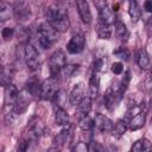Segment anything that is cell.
Returning <instances> with one entry per match:
<instances>
[{
    "label": "cell",
    "instance_id": "obj_1",
    "mask_svg": "<svg viewBox=\"0 0 152 152\" xmlns=\"http://www.w3.org/2000/svg\"><path fill=\"white\" fill-rule=\"evenodd\" d=\"M66 65V57L65 53L61 50L55 51L49 59V70H50V77H57V75L62 71V69Z\"/></svg>",
    "mask_w": 152,
    "mask_h": 152
},
{
    "label": "cell",
    "instance_id": "obj_2",
    "mask_svg": "<svg viewBox=\"0 0 152 152\" xmlns=\"http://www.w3.org/2000/svg\"><path fill=\"white\" fill-rule=\"evenodd\" d=\"M24 56H25V62H26V65L30 70L34 71V70H38L39 69V65H40V61H39V53L37 51V49L27 43L24 48Z\"/></svg>",
    "mask_w": 152,
    "mask_h": 152
},
{
    "label": "cell",
    "instance_id": "obj_3",
    "mask_svg": "<svg viewBox=\"0 0 152 152\" xmlns=\"http://www.w3.org/2000/svg\"><path fill=\"white\" fill-rule=\"evenodd\" d=\"M58 88H57V78L55 77H50L48 80H45L42 83V94L40 97L43 100H50L52 101V99L55 97V95L57 94Z\"/></svg>",
    "mask_w": 152,
    "mask_h": 152
},
{
    "label": "cell",
    "instance_id": "obj_4",
    "mask_svg": "<svg viewBox=\"0 0 152 152\" xmlns=\"http://www.w3.org/2000/svg\"><path fill=\"white\" fill-rule=\"evenodd\" d=\"M28 95H30V93H28L27 90L19 91L15 102H14L13 106L11 107V109H12L15 114H21V113H24V112L26 110V108L28 107V103H30Z\"/></svg>",
    "mask_w": 152,
    "mask_h": 152
},
{
    "label": "cell",
    "instance_id": "obj_5",
    "mask_svg": "<svg viewBox=\"0 0 152 152\" xmlns=\"http://www.w3.org/2000/svg\"><path fill=\"white\" fill-rule=\"evenodd\" d=\"M86 45V38L82 34H75L66 44V50L70 53H80Z\"/></svg>",
    "mask_w": 152,
    "mask_h": 152
},
{
    "label": "cell",
    "instance_id": "obj_6",
    "mask_svg": "<svg viewBox=\"0 0 152 152\" xmlns=\"http://www.w3.org/2000/svg\"><path fill=\"white\" fill-rule=\"evenodd\" d=\"M120 99H121V95H120V93L118 91V88H116V89L109 88V89L106 91L104 96H103V103H104V106H106L107 109L113 110Z\"/></svg>",
    "mask_w": 152,
    "mask_h": 152
},
{
    "label": "cell",
    "instance_id": "obj_7",
    "mask_svg": "<svg viewBox=\"0 0 152 152\" xmlns=\"http://www.w3.org/2000/svg\"><path fill=\"white\" fill-rule=\"evenodd\" d=\"M94 124L96 126V128L99 131H101L102 133H108V132H113L114 129V124L110 119H108L107 116L102 115V114H96L95 119H94Z\"/></svg>",
    "mask_w": 152,
    "mask_h": 152
},
{
    "label": "cell",
    "instance_id": "obj_8",
    "mask_svg": "<svg viewBox=\"0 0 152 152\" xmlns=\"http://www.w3.org/2000/svg\"><path fill=\"white\" fill-rule=\"evenodd\" d=\"M38 33H39V36H43V37L48 38L52 44L58 39V32L48 21H45V23H43V24L39 25Z\"/></svg>",
    "mask_w": 152,
    "mask_h": 152
},
{
    "label": "cell",
    "instance_id": "obj_9",
    "mask_svg": "<svg viewBox=\"0 0 152 152\" xmlns=\"http://www.w3.org/2000/svg\"><path fill=\"white\" fill-rule=\"evenodd\" d=\"M76 6H77L78 14H80L82 21L84 24H90L91 23V13H90L88 2L84 0H78V1H76Z\"/></svg>",
    "mask_w": 152,
    "mask_h": 152
},
{
    "label": "cell",
    "instance_id": "obj_10",
    "mask_svg": "<svg viewBox=\"0 0 152 152\" xmlns=\"http://www.w3.org/2000/svg\"><path fill=\"white\" fill-rule=\"evenodd\" d=\"M27 131H28L27 134H28V137H30L31 139H37V138H39V135L43 133L44 127H43V125H42V122H40L39 119L32 118L31 121H30V124H28Z\"/></svg>",
    "mask_w": 152,
    "mask_h": 152
},
{
    "label": "cell",
    "instance_id": "obj_11",
    "mask_svg": "<svg viewBox=\"0 0 152 152\" xmlns=\"http://www.w3.org/2000/svg\"><path fill=\"white\" fill-rule=\"evenodd\" d=\"M84 87L82 83H78V84H75V87L72 88L70 95H69V100H70V103L74 104V106H78V103L84 99Z\"/></svg>",
    "mask_w": 152,
    "mask_h": 152
},
{
    "label": "cell",
    "instance_id": "obj_12",
    "mask_svg": "<svg viewBox=\"0 0 152 152\" xmlns=\"http://www.w3.org/2000/svg\"><path fill=\"white\" fill-rule=\"evenodd\" d=\"M99 18H100V23H103L106 25H112L115 24V15L113 10H110L107 5L104 7H102L101 10H99Z\"/></svg>",
    "mask_w": 152,
    "mask_h": 152
},
{
    "label": "cell",
    "instance_id": "obj_13",
    "mask_svg": "<svg viewBox=\"0 0 152 152\" xmlns=\"http://www.w3.org/2000/svg\"><path fill=\"white\" fill-rule=\"evenodd\" d=\"M13 13L18 20H26L30 17L31 11L25 2H17L13 7Z\"/></svg>",
    "mask_w": 152,
    "mask_h": 152
},
{
    "label": "cell",
    "instance_id": "obj_14",
    "mask_svg": "<svg viewBox=\"0 0 152 152\" xmlns=\"http://www.w3.org/2000/svg\"><path fill=\"white\" fill-rule=\"evenodd\" d=\"M49 24H51L52 27L57 32H65L69 28V26H70V21H69V18H68L66 14L61 15L59 18H57L56 20H53V21H51Z\"/></svg>",
    "mask_w": 152,
    "mask_h": 152
},
{
    "label": "cell",
    "instance_id": "obj_15",
    "mask_svg": "<svg viewBox=\"0 0 152 152\" xmlns=\"http://www.w3.org/2000/svg\"><path fill=\"white\" fill-rule=\"evenodd\" d=\"M18 94H19V91H18V89L14 84L11 83L10 86H7L6 89H5V102H6V104L12 107L13 103L15 102L17 97H18Z\"/></svg>",
    "mask_w": 152,
    "mask_h": 152
},
{
    "label": "cell",
    "instance_id": "obj_16",
    "mask_svg": "<svg viewBox=\"0 0 152 152\" xmlns=\"http://www.w3.org/2000/svg\"><path fill=\"white\" fill-rule=\"evenodd\" d=\"M100 93V77L97 74H93L89 80V97L96 99Z\"/></svg>",
    "mask_w": 152,
    "mask_h": 152
},
{
    "label": "cell",
    "instance_id": "obj_17",
    "mask_svg": "<svg viewBox=\"0 0 152 152\" xmlns=\"http://www.w3.org/2000/svg\"><path fill=\"white\" fill-rule=\"evenodd\" d=\"M55 120L58 126H68L69 125V115L64 108L55 107Z\"/></svg>",
    "mask_w": 152,
    "mask_h": 152
},
{
    "label": "cell",
    "instance_id": "obj_18",
    "mask_svg": "<svg viewBox=\"0 0 152 152\" xmlns=\"http://www.w3.org/2000/svg\"><path fill=\"white\" fill-rule=\"evenodd\" d=\"M63 14H66V13H65L64 11L59 10L58 7H55V6L48 7V8L45 10V12H44V15H45L48 23H51V21L56 20L57 18H59V17L63 15Z\"/></svg>",
    "mask_w": 152,
    "mask_h": 152
},
{
    "label": "cell",
    "instance_id": "obj_19",
    "mask_svg": "<svg viewBox=\"0 0 152 152\" xmlns=\"http://www.w3.org/2000/svg\"><path fill=\"white\" fill-rule=\"evenodd\" d=\"M137 62H138V65L141 68V69H147L150 66V57L147 55V51L146 49L141 48L138 50V53H137Z\"/></svg>",
    "mask_w": 152,
    "mask_h": 152
},
{
    "label": "cell",
    "instance_id": "obj_20",
    "mask_svg": "<svg viewBox=\"0 0 152 152\" xmlns=\"http://www.w3.org/2000/svg\"><path fill=\"white\" fill-rule=\"evenodd\" d=\"M128 125H129L131 131H137V129L141 128L145 125V113H139L135 116H133Z\"/></svg>",
    "mask_w": 152,
    "mask_h": 152
},
{
    "label": "cell",
    "instance_id": "obj_21",
    "mask_svg": "<svg viewBox=\"0 0 152 152\" xmlns=\"http://www.w3.org/2000/svg\"><path fill=\"white\" fill-rule=\"evenodd\" d=\"M128 13H129V17L132 18V21L135 23L140 19L141 17V10L138 5L137 1H129L128 4Z\"/></svg>",
    "mask_w": 152,
    "mask_h": 152
},
{
    "label": "cell",
    "instance_id": "obj_22",
    "mask_svg": "<svg viewBox=\"0 0 152 152\" xmlns=\"http://www.w3.org/2000/svg\"><path fill=\"white\" fill-rule=\"evenodd\" d=\"M13 77V69L10 65H5L2 66V71H1V84L4 87H7L11 84Z\"/></svg>",
    "mask_w": 152,
    "mask_h": 152
},
{
    "label": "cell",
    "instance_id": "obj_23",
    "mask_svg": "<svg viewBox=\"0 0 152 152\" xmlns=\"http://www.w3.org/2000/svg\"><path fill=\"white\" fill-rule=\"evenodd\" d=\"M96 32H97V36L102 39H108L110 38V34H112V28L109 25H106L103 23H100L96 25Z\"/></svg>",
    "mask_w": 152,
    "mask_h": 152
},
{
    "label": "cell",
    "instance_id": "obj_24",
    "mask_svg": "<svg viewBox=\"0 0 152 152\" xmlns=\"http://www.w3.org/2000/svg\"><path fill=\"white\" fill-rule=\"evenodd\" d=\"M30 95L32 96H36V97H40V94H42V84L36 81V80H32L27 83V89H26Z\"/></svg>",
    "mask_w": 152,
    "mask_h": 152
},
{
    "label": "cell",
    "instance_id": "obj_25",
    "mask_svg": "<svg viewBox=\"0 0 152 152\" xmlns=\"http://www.w3.org/2000/svg\"><path fill=\"white\" fill-rule=\"evenodd\" d=\"M90 109H91V97L86 96V97L78 103L77 110H78V113H81V114L84 116V115H87V114L90 112Z\"/></svg>",
    "mask_w": 152,
    "mask_h": 152
},
{
    "label": "cell",
    "instance_id": "obj_26",
    "mask_svg": "<svg viewBox=\"0 0 152 152\" xmlns=\"http://www.w3.org/2000/svg\"><path fill=\"white\" fill-rule=\"evenodd\" d=\"M114 27H115V34L118 38L120 39H126L128 37V31L126 28V25L120 21V20H116L115 24H114Z\"/></svg>",
    "mask_w": 152,
    "mask_h": 152
},
{
    "label": "cell",
    "instance_id": "obj_27",
    "mask_svg": "<svg viewBox=\"0 0 152 152\" xmlns=\"http://www.w3.org/2000/svg\"><path fill=\"white\" fill-rule=\"evenodd\" d=\"M66 101V93L64 90H58L57 94L55 95V97L52 99V103H53V108L55 107H64V103Z\"/></svg>",
    "mask_w": 152,
    "mask_h": 152
},
{
    "label": "cell",
    "instance_id": "obj_28",
    "mask_svg": "<svg viewBox=\"0 0 152 152\" xmlns=\"http://www.w3.org/2000/svg\"><path fill=\"white\" fill-rule=\"evenodd\" d=\"M12 11H13V10L11 8V6H10L7 2L1 1V2H0V20H1V21H6L7 19H10Z\"/></svg>",
    "mask_w": 152,
    "mask_h": 152
},
{
    "label": "cell",
    "instance_id": "obj_29",
    "mask_svg": "<svg viewBox=\"0 0 152 152\" xmlns=\"http://www.w3.org/2000/svg\"><path fill=\"white\" fill-rule=\"evenodd\" d=\"M94 120L89 116V115H84V116H82L81 119H80V121H78V126H80V128L82 129V131H89V129H91L93 127H94Z\"/></svg>",
    "mask_w": 152,
    "mask_h": 152
},
{
    "label": "cell",
    "instance_id": "obj_30",
    "mask_svg": "<svg viewBox=\"0 0 152 152\" xmlns=\"http://www.w3.org/2000/svg\"><path fill=\"white\" fill-rule=\"evenodd\" d=\"M127 129V124L125 120H118L116 124L114 125V129H113V134L116 137V138H120L121 135L125 134Z\"/></svg>",
    "mask_w": 152,
    "mask_h": 152
},
{
    "label": "cell",
    "instance_id": "obj_31",
    "mask_svg": "<svg viewBox=\"0 0 152 152\" xmlns=\"http://www.w3.org/2000/svg\"><path fill=\"white\" fill-rule=\"evenodd\" d=\"M129 81H131V72H129V71H126V74L124 75V77H122V80H121L120 86H118V91L120 93V95H121V96H122V95H124V93L126 91V89H127V87H128Z\"/></svg>",
    "mask_w": 152,
    "mask_h": 152
},
{
    "label": "cell",
    "instance_id": "obj_32",
    "mask_svg": "<svg viewBox=\"0 0 152 152\" xmlns=\"http://www.w3.org/2000/svg\"><path fill=\"white\" fill-rule=\"evenodd\" d=\"M68 139H69V129L64 128V129H62V131L57 134V137L55 138V142H56L58 146H62V145H64V144L68 141Z\"/></svg>",
    "mask_w": 152,
    "mask_h": 152
},
{
    "label": "cell",
    "instance_id": "obj_33",
    "mask_svg": "<svg viewBox=\"0 0 152 152\" xmlns=\"http://www.w3.org/2000/svg\"><path fill=\"white\" fill-rule=\"evenodd\" d=\"M113 55L115 57H118L119 59H124V61H127L129 58V51L127 50V48H124V46H120V48L115 49L113 51Z\"/></svg>",
    "mask_w": 152,
    "mask_h": 152
},
{
    "label": "cell",
    "instance_id": "obj_34",
    "mask_svg": "<svg viewBox=\"0 0 152 152\" xmlns=\"http://www.w3.org/2000/svg\"><path fill=\"white\" fill-rule=\"evenodd\" d=\"M78 65L77 64H66L63 69H62V74L63 76L66 78V77H71V75L77 70Z\"/></svg>",
    "mask_w": 152,
    "mask_h": 152
},
{
    "label": "cell",
    "instance_id": "obj_35",
    "mask_svg": "<svg viewBox=\"0 0 152 152\" xmlns=\"http://www.w3.org/2000/svg\"><path fill=\"white\" fill-rule=\"evenodd\" d=\"M89 152H104V147L99 141H91L89 145Z\"/></svg>",
    "mask_w": 152,
    "mask_h": 152
},
{
    "label": "cell",
    "instance_id": "obj_36",
    "mask_svg": "<svg viewBox=\"0 0 152 152\" xmlns=\"http://www.w3.org/2000/svg\"><path fill=\"white\" fill-rule=\"evenodd\" d=\"M13 34H14V30H13L12 27H4V28L1 30V36H2V38H4L5 40L12 39Z\"/></svg>",
    "mask_w": 152,
    "mask_h": 152
},
{
    "label": "cell",
    "instance_id": "obj_37",
    "mask_svg": "<svg viewBox=\"0 0 152 152\" xmlns=\"http://www.w3.org/2000/svg\"><path fill=\"white\" fill-rule=\"evenodd\" d=\"M72 152H89V146L86 144V142H77L74 148H72Z\"/></svg>",
    "mask_w": 152,
    "mask_h": 152
},
{
    "label": "cell",
    "instance_id": "obj_38",
    "mask_svg": "<svg viewBox=\"0 0 152 152\" xmlns=\"http://www.w3.org/2000/svg\"><path fill=\"white\" fill-rule=\"evenodd\" d=\"M38 43H39V45H40L43 49H50V48L52 46V43H51L48 38H45V37H43V36H39V37H38Z\"/></svg>",
    "mask_w": 152,
    "mask_h": 152
},
{
    "label": "cell",
    "instance_id": "obj_39",
    "mask_svg": "<svg viewBox=\"0 0 152 152\" xmlns=\"http://www.w3.org/2000/svg\"><path fill=\"white\" fill-rule=\"evenodd\" d=\"M110 69H112V71H113L115 75H120V74L124 71V65H122V63H120V62H115V63L112 64Z\"/></svg>",
    "mask_w": 152,
    "mask_h": 152
},
{
    "label": "cell",
    "instance_id": "obj_40",
    "mask_svg": "<svg viewBox=\"0 0 152 152\" xmlns=\"http://www.w3.org/2000/svg\"><path fill=\"white\" fill-rule=\"evenodd\" d=\"M141 152H152V142L147 139L141 140Z\"/></svg>",
    "mask_w": 152,
    "mask_h": 152
},
{
    "label": "cell",
    "instance_id": "obj_41",
    "mask_svg": "<svg viewBox=\"0 0 152 152\" xmlns=\"http://www.w3.org/2000/svg\"><path fill=\"white\" fill-rule=\"evenodd\" d=\"M27 147H28V141L25 140V139H21L18 144V147H17V152H26L27 151Z\"/></svg>",
    "mask_w": 152,
    "mask_h": 152
},
{
    "label": "cell",
    "instance_id": "obj_42",
    "mask_svg": "<svg viewBox=\"0 0 152 152\" xmlns=\"http://www.w3.org/2000/svg\"><path fill=\"white\" fill-rule=\"evenodd\" d=\"M103 66H104V62H103V59H96L95 62H94V70L95 71H101V70H103Z\"/></svg>",
    "mask_w": 152,
    "mask_h": 152
},
{
    "label": "cell",
    "instance_id": "obj_43",
    "mask_svg": "<svg viewBox=\"0 0 152 152\" xmlns=\"http://www.w3.org/2000/svg\"><path fill=\"white\" fill-rule=\"evenodd\" d=\"M131 152H141V140H138L133 144Z\"/></svg>",
    "mask_w": 152,
    "mask_h": 152
},
{
    "label": "cell",
    "instance_id": "obj_44",
    "mask_svg": "<svg viewBox=\"0 0 152 152\" xmlns=\"http://www.w3.org/2000/svg\"><path fill=\"white\" fill-rule=\"evenodd\" d=\"M144 8L146 12L152 13V1H145L144 2Z\"/></svg>",
    "mask_w": 152,
    "mask_h": 152
},
{
    "label": "cell",
    "instance_id": "obj_45",
    "mask_svg": "<svg viewBox=\"0 0 152 152\" xmlns=\"http://www.w3.org/2000/svg\"><path fill=\"white\" fill-rule=\"evenodd\" d=\"M48 152H58V150H57L56 147H51V148H49Z\"/></svg>",
    "mask_w": 152,
    "mask_h": 152
},
{
    "label": "cell",
    "instance_id": "obj_46",
    "mask_svg": "<svg viewBox=\"0 0 152 152\" xmlns=\"http://www.w3.org/2000/svg\"><path fill=\"white\" fill-rule=\"evenodd\" d=\"M151 76H152V69H151Z\"/></svg>",
    "mask_w": 152,
    "mask_h": 152
}]
</instances>
